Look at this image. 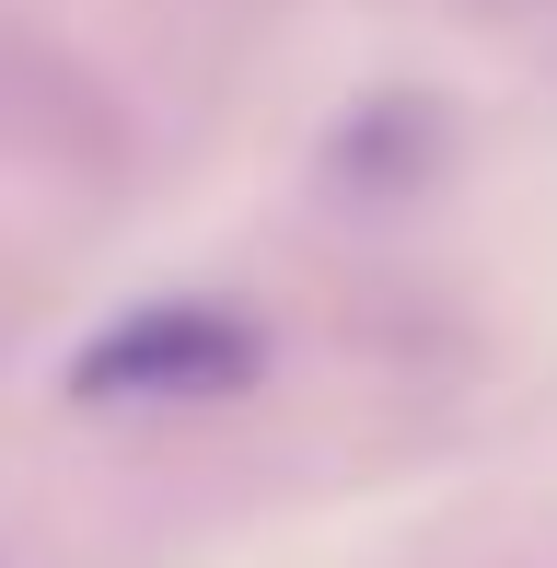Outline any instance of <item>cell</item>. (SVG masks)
I'll return each instance as SVG.
<instances>
[{
    "mask_svg": "<svg viewBox=\"0 0 557 568\" xmlns=\"http://www.w3.org/2000/svg\"><path fill=\"white\" fill-rule=\"evenodd\" d=\"M256 372V325L221 314V302H151V314L105 325L70 359V395L82 406H186V395H233Z\"/></svg>",
    "mask_w": 557,
    "mask_h": 568,
    "instance_id": "obj_1",
    "label": "cell"
}]
</instances>
